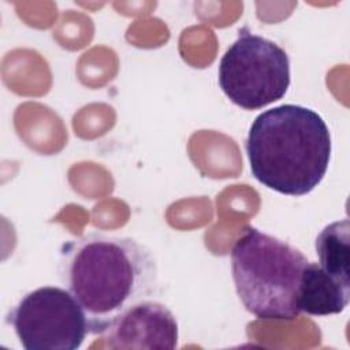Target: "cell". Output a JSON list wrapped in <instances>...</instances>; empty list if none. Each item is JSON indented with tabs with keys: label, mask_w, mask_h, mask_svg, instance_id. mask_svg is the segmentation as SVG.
<instances>
[{
	"label": "cell",
	"mask_w": 350,
	"mask_h": 350,
	"mask_svg": "<svg viewBox=\"0 0 350 350\" xmlns=\"http://www.w3.org/2000/svg\"><path fill=\"white\" fill-rule=\"evenodd\" d=\"M60 280L83 309L89 334H103L157 287V262L134 238L89 232L60 247Z\"/></svg>",
	"instance_id": "1"
},
{
	"label": "cell",
	"mask_w": 350,
	"mask_h": 350,
	"mask_svg": "<svg viewBox=\"0 0 350 350\" xmlns=\"http://www.w3.org/2000/svg\"><path fill=\"white\" fill-rule=\"evenodd\" d=\"M252 175L284 196L309 194L324 178L331 159V134L310 108L283 104L261 112L246 138Z\"/></svg>",
	"instance_id": "2"
},
{
	"label": "cell",
	"mask_w": 350,
	"mask_h": 350,
	"mask_svg": "<svg viewBox=\"0 0 350 350\" xmlns=\"http://www.w3.org/2000/svg\"><path fill=\"white\" fill-rule=\"evenodd\" d=\"M308 258L286 241L246 227L231 250V272L245 309L261 320L299 316V287Z\"/></svg>",
	"instance_id": "3"
},
{
	"label": "cell",
	"mask_w": 350,
	"mask_h": 350,
	"mask_svg": "<svg viewBox=\"0 0 350 350\" xmlns=\"http://www.w3.org/2000/svg\"><path fill=\"white\" fill-rule=\"evenodd\" d=\"M290 82L287 52L246 27L238 31L219 64L223 93L243 109H261L283 98Z\"/></svg>",
	"instance_id": "4"
},
{
	"label": "cell",
	"mask_w": 350,
	"mask_h": 350,
	"mask_svg": "<svg viewBox=\"0 0 350 350\" xmlns=\"http://www.w3.org/2000/svg\"><path fill=\"white\" fill-rule=\"evenodd\" d=\"M7 321L26 350H77L89 334L78 301L55 286L25 294L8 312Z\"/></svg>",
	"instance_id": "5"
},
{
	"label": "cell",
	"mask_w": 350,
	"mask_h": 350,
	"mask_svg": "<svg viewBox=\"0 0 350 350\" xmlns=\"http://www.w3.org/2000/svg\"><path fill=\"white\" fill-rule=\"evenodd\" d=\"M178 338L174 313L165 305L150 299L129 308L103 332L105 347L113 350H172L178 346Z\"/></svg>",
	"instance_id": "6"
},
{
	"label": "cell",
	"mask_w": 350,
	"mask_h": 350,
	"mask_svg": "<svg viewBox=\"0 0 350 350\" xmlns=\"http://www.w3.org/2000/svg\"><path fill=\"white\" fill-rule=\"evenodd\" d=\"M350 283L324 272L317 262H308L299 287V309L310 316L342 313L349 305Z\"/></svg>",
	"instance_id": "7"
},
{
	"label": "cell",
	"mask_w": 350,
	"mask_h": 350,
	"mask_svg": "<svg viewBox=\"0 0 350 350\" xmlns=\"http://www.w3.org/2000/svg\"><path fill=\"white\" fill-rule=\"evenodd\" d=\"M350 234L349 220H338L325 226L316 238L314 247L320 268L338 280L350 283Z\"/></svg>",
	"instance_id": "8"
}]
</instances>
